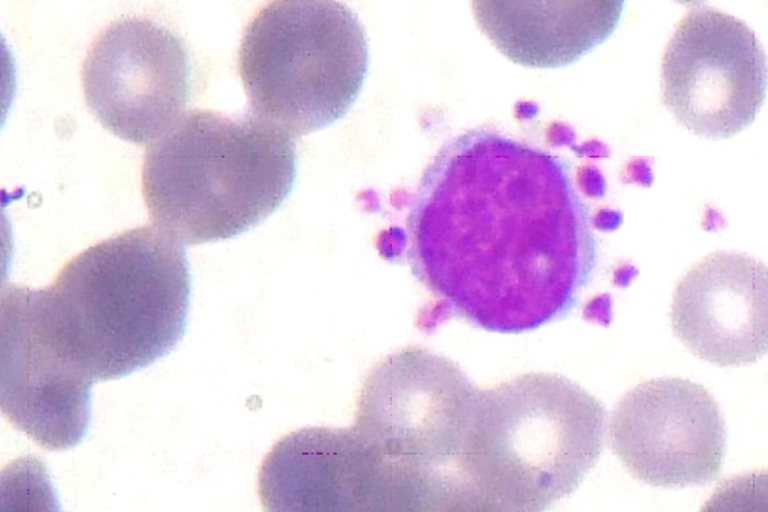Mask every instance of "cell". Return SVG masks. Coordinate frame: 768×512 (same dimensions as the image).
Returning <instances> with one entry per match:
<instances>
[{
    "mask_svg": "<svg viewBox=\"0 0 768 512\" xmlns=\"http://www.w3.org/2000/svg\"><path fill=\"white\" fill-rule=\"evenodd\" d=\"M605 422L602 402L556 373L478 388L456 465L461 510L548 509L599 460Z\"/></svg>",
    "mask_w": 768,
    "mask_h": 512,
    "instance_id": "obj_3",
    "label": "cell"
},
{
    "mask_svg": "<svg viewBox=\"0 0 768 512\" xmlns=\"http://www.w3.org/2000/svg\"><path fill=\"white\" fill-rule=\"evenodd\" d=\"M407 261L435 298L418 326L462 318L521 333L562 318L597 262L589 207L560 156L490 128L448 140L406 220Z\"/></svg>",
    "mask_w": 768,
    "mask_h": 512,
    "instance_id": "obj_1",
    "label": "cell"
},
{
    "mask_svg": "<svg viewBox=\"0 0 768 512\" xmlns=\"http://www.w3.org/2000/svg\"><path fill=\"white\" fill-rule=\"evenodd\" d=\"M1 410L47 450H66L87 436L93 381L65 360L23 308L1 291Z\"/></svg>",
    "mask_w": 768,
    "mask_h": 512,
    "instance_id": "obj_10",
    "label": "cell"
},
{
    "mask_svg": "<svg viewBox=\"0 0 768 512\" xmlns=\"http://www.w3.org/2000/svg\"><path fill=\"white\" fill-rule=\"evenodd\" d=\"M368 63L365 31L338 0H272L247 25L238 54L249 113L293 138L342 118Z\"/></svg>",
    "mask_w": 768,
    "mask_h": 512,
    "instance_id": "obj_5",
    "label": "cell"
},
{
    "mask_svg": "<svg viewBox=\"0 0 768 512\" xmlns=\"http://www.w3.org/2000/svg\"><path fill=\"white\" fill-rule=\"evenodd\" d=\"M190 296L185 249L152 226L92 245L50 286L34 290L55 344L93 381L128 376L168 355L186 331Z\"/></svg>",
    "mask_w": 768,
    "mask_h": 512,
    "instance_id": "obj_2",
    "label": "cell"
},
{
    "mask_svg": "<svg viewBox=\"0 0 768 512\" xmlns=\"http://www.w3.org/2000/svg\"><path fill=\"white\" fill-rule=\"evenodd\" d=\"M766 72L764 48L745 22L694 7L667 43L662 102L694 134L726 139L754 121L765 100Z\"/></svg>",
    "mask_w": 768,
    "mask_h": 512,
    "instance_id": "obj_7",
    "label": "cell"
},
{
    "mask_svg": "<svg viewBox=\"0 0 768 512\" xmlns=\"http://www.w3.org/2000/svg\"><path fill=\"white\" fill-rule=\"evenodd\" d=\"M670 318L699 358L718 366L756 361L768 343L766 265L745 253H709L676 285Z\"/></svg>",
    "mask_w": 768,
    "mask_h": 512,
    "instance_id": "obj_11",
    "label": "cell"
},
{
    "mask_svg": "<svg viewBox=\"0 0 768 512\" xmlns=\"http://www.w3.org/2000/svg\"><path fill=\"white\" fill-rule=\"evenodd\" d=\"M82 86L87 106L111 134L139 145L154 141L189 101L188 50L150 20H118L90 47Z\"/></svg>",
    "mask_w": 768,
    "mask_h": 512,
    "instance_id": "obj_8",
    "label": "cell"
},
{
    "mask_svg": "<svg viewBox=\"0 0 768 512\" xmlns=\"http://www.w3.org/2000/svg\"><path fill=\"white\" fill-rule=\"evenodd\" d=\"M682 5H694L703 2L704 0H674Z\"/></svg>",
    "mask_w": 768,
    "mask_h": 512,
    "instance_id": "obj_14",
    "label": "cell"
},
{
    "mask_svg": "<svg viewBox=\"0 0 768 512\" xmlns=\"http://www.w3.org/2000/svg\"><path fill=\"white\" fill-rule=\"evenodd\" d=\"M258 495L266 511H373V473L352 426L303 428L267 453Z\"/></svg>",
    "mask_w": 768,
    "mask_h": 512,
    "instance_id": "obj_12",
    "label": "cell"
},
{
    "mask_svg": "<svg viewBox=\"0 0 768 512\" xmlns=\"http://www.w3.org/2000/svg\"><path fill=\"white\" fill-rule=\"evenodd\" d=\"M625 0H471L479 30L529 68L574 63L615 30Z\"/></svg>",
    "mask_w": 768,
    "mask_h": 512,
    "instance_id": "obj_13",
    "label": "cell"
},
{
    "mask_svg": "<svg viewBox=\"0 0 768 512\" xmlns=\"http://www.w3.org/2000/svg\"><path fill=\"white\" fill-rule=\"evenodd\" d=\"M476 387L449 358L408 346L376 363L352 426L410 511H454Z\"/></svg>",
    "mask_w": 768,
    "mask_h": 512,
    "instance_id": "obj_6",
    "label": "cell"
},
{
    "mask_svg": "<svg viewBox=\"0 0 768 512\" xmlns=\"http://www.w3.org/2000/svg\"><path fill=\"white\" fill-rule=\"evenodd\" d=\"M609 440L614 455L636 479L654 487H685L718 477L727 430L704 386L683 378H654L618 401Z\"/></svg>",
    "mask_w": 768,
    "mask_h": 512,
    "instance_id": "obj_9",
    "label": "cell"
},
{
    "mask_svg": "<svg viewBox=\"0 0 768 512\" xmlns=\"http://www.w3.org/2000/svg\"><path fill=\"white\" fill-rule=\"evenodd\" d=\"M294 138L249 112L192 110L151 143L142 194L153 224L180 243L225 240L255 227L290 194Z\"/></svg>",
    "mask_w": 768,
    "mask_h": 512,
    "instance_id": "obj_4",
    "label": "cell"
}]
</instances>
